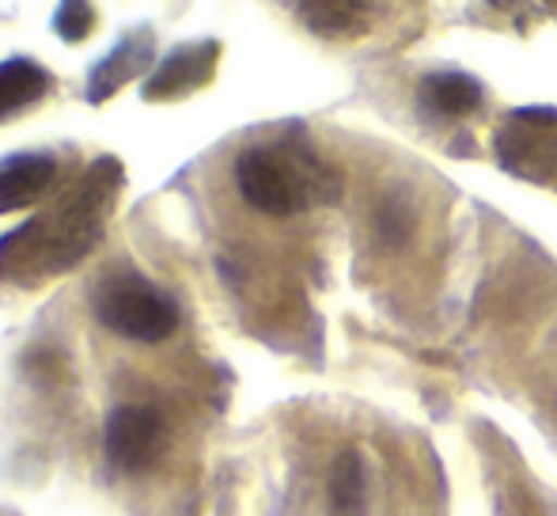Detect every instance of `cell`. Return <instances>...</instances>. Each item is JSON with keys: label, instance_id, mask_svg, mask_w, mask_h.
Wrapping results in <instances>:
<instances>
[{"label": "cell", "instance_id": "cell-1", "mask_svg": "<svg viewBox=\"0 0 557 516\" xmlns=\"http://www.w3.org/2000/svg\"><path fill=\"white\" fill-rule=\"evenodd\" d=\"M117 183H122V163L111 156L91 163V171L81 179L61 213L35 217L0 239V278L23 266L69 270L76 258L88 255L103 236V217L117 194Z\"/></svg>", "mask_w": 557, "mask_h": 516}, {"label": "cell", "instance_id": "cell-2", "mask_svg": "<svg viewBox=\"0 0 557 516\" xmlns=\"http://www.w3.org/2000/svg\"><path fill=\"white\" fill-rule=\"evenodd\" d=\"M235 186L258 213L293 217L334 198V179L311 152L288 145H255L235 160Z\"/></svg>", "mask_w": 557, "mask_h": 516}, {"label": "cell", "instance_id": "cell-3", "mask_svg": "<svg viewBox=\"0 0 557 516\" xmlns=\"http://www.w3.org/2000/svg\"><path fill=\"white\" fill-rule=\"evenodd\" d=\"M91 304H96L99 323L129 342H163L178 327L175 300L160 285H152L148 278L129 270L107 273L99 281Z\"/></svg>", "mask_w": 557, "mask_h": 516}, {"label": "cell", "instance_id": "cell-4", "mask_svg": "<svg viewBox=\"0 0 557 516\" xmlns=\"http://www.w3.org/2000/svg\"><path fill=\"white\" fill-rule=\"evenodd\" d=\"M107 459L125 475L148 471L163 456L168 444V421L152 406H117L103 429Z\"/></svg>", "mask_w": 557, "mask_h": 516}, {"label": "cell", "instance_id": "cell-5", "mask_svg": "<svg viewBox=\"0 0 557 516\" xmlns=\"http://www.w3.org/2000/svg\"><path fill=\"white\" fill-rule=\"evenodd\" d=\"M216 58H221V46H216L213 38H209V42H186V46H178V50H171L145 81V99L148 103L183 99L186 91L201 88V84L213 76Z\"/></svg>", "mask_w": 557, "mask_h": 516}, {"label": "cell", "instance_id": "cell-6", "mask_svg": "<svg viewBox=\"0 0 557 516\" xmlns=\"http://www.w3.org/2000/svg\"><path fill=\"white\" fill-rule=\"evenodd\" d=\"M156 35L148 27H137L107 53L103 61H96V69L88 73V103H107L114 91H122L129 81H137L148 65H152Z\"/></svg>", "mask_w": 557, "mask_h": 516}, {"label": "cell", "instance_id": "cell-7", "mask_svg": "<svg viewBox=\"0 0 557 516\" xmlns=\"http://www.w3.org/2000/svg\"><path fill=\"white\" fill-rule=\"evenodd\" d=\"M53 175H58V163L46 152L12 156L8 163H0V217L42 198L50 191Z\"/></svg>", "mask_w": 557, "mask_h": 516}, {"label": "cell", "instance_id": "cell-8", "mask_svg": "<svg viewBox=\"0 0 557 516\" xmlns=\"http://www.w3.org/2000/svg\"><path fill=\"white\" fill-rule=\"evenodd\" d=\"M421 103L444 119H459L482 103V84L467 73H436L421 84Z\"/></svg>", "mask_w": 557, "mask_h": 516}, {"label": "cell", "instance_id": "cell-9", "mask_svg": "<svg viewBox=\"0 0 557 516\" xmlns=\"http://www.w3.org/2000/svg\"><path fill=\"white\" fill-rule=\"evenodd\" d=\"M50 88V76H46L42 65H35V61H4L0 65V114H12L20 111V107L35 103L42 91Z\"/></svg>", "mask_w": 557, "mask_h": 516}, {"label": "cell", "instance_id": "cell-10", "mask_svg": "<svg viewBox=\"0 0 557 516\" xmlns=\"http://www.w3.org/2000/svg\"><path fill=\"white\" fill-rule=\"evenodd\" d=\"M300 15L319 35H349L360 27L357 0H300Z\"/></svg>", "mask_w": 557, "mask_h": 516}, {"label": "cell", "instance_id": "cell-11", "mask_svg": "<svg viewBox=\"0 0 557 516\" xmlns=\"http://www.w3.org/2000/svg\"><path fill=\"white\" fill-rule=\"evenodd\" d=\"M96 27V8L91 0H61L53 12V30L61 35V42H84Z\"/></svg>", "mask_w": 557, "mask_h": 516}, {"label": "cell", "instance_id": "cell-12", "mask_svg": "<svg viewBox=\"0 0 557 516\" xmlns=\"http://www.w3.org/2000/svg\"><path fill=\"white\" fill-rule=\"evenodd\" d=\"M360 459L352 456H342L337 459V467H334V505H337V513H360L357 505H360Z\"/></svg>", "mask_w": 557, "mask_h": 516}]
</instances>
